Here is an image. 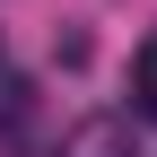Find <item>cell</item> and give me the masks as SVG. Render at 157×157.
Segmentation results:
<instances>
[{
    "mask_svg": "<svg viewBox=\"0 0 157 157\" xmlns=\"http://www.w3.org/2000/svg\"><path fill=\"white\" fill-rule=\"evenodd\" d=\"M61 157H140V140H131L122 113H87V122H70Z\"/></svg>",
    "mask_w": 157,
    "mask_h": 157,
    "instance_id": "obj_1",
    "label": "cell"
},
{
    "mask_svg": "<svg viewBox=\"0 0 157 157\" xmlns=\"http://www.w3.org/2000/svg\"><path fill=\"white\" fill-rule=\"evenodd\" d=\"M26 122H35V87H26V78H0V140H26Z\"/></svg>",
    "mask_w": 157,
    "mask_h": 157,
    "instance_id": "obj_2",
    "label": "cell"
},
{
    "mask_svg": "<svg viewBox=\"0 0 157 157\" xmlns=\"http://www.w3.org/2000/svg\"><path fill=\"white\" fill-rule=\"evenodd\" d=\"M131 105H140L148 122H157V35H148L140 52H131Z\"/></svg>",
    "mask_w": 157,
    "mask_h": 157,
    "instance_id": "obj_3",
    "label": "cell"
}]
</instances>
